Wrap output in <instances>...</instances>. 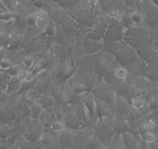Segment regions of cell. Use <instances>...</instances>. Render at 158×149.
I'll list each match as a JSON object with an SVG mask.
<instances>
[{"mask_svg":"<svg viewBox=\"0 0 158 149\" xmlns=\"http://www.w3.org/2000/svg\"><path fill=\"white\" fill-rule=\"evenodd\" d=\"M73 139H75V131L68 129H63L58 135V143L61 149H71L73 146Z\"/></svg>","mask_w":158,"mask_h":149,"instance_id":"obj_10","label":"cell"},{"mask_svg":"<svg viewBox=\"0 0 158 149\" xmlns=\"http://www.w3.org/2000/svg\"><path fill=\"white\" fill-rule=\"evenodd\" d=\"M87 2H88V5L90 6V8L94 9V8L99 3V0H87Z\"/></svg>","mask_w":158,"mask_h":149,"instance_id":"obj_29","label":"cell"},{"mask_svg":"<svg viewBox=\"0 0 158 149\" xmlns=\"http://www.w3.org/2000/svg\"><path fill=\"white\" fill-rule=\"evenodd\" d=\"M43 112L42 106L40 105L39 102H34L30 107V116L34 120H39L41 113Z\"/></svg>","mask_w":158,"mask_h":149,"instance_id":"obj_21","label":"cell"},{"mask_svg":"<svg viewBox=\"0 0 158 149\" xmlns=\"http://www.w3.org/2000/svg\"><path fill=\"white\" fill-rule=\"evenodd\" d=\"M101 149H114V148H112V147L110 146V145H104V146H103Z\"/></svg>","mask_w":158,"mask_h":149,"instance_id":"obj_31","label":"cell"},{"mask_svg":"<svg viewBox=\"0 0 158 149\" xmlns=\"http://www.w3.org/2000/svg\"><path fill=\"white\" fill-rule=\"evenodd\" d=\"M129 18H130V22H131L133 27L141 26L142 24H143V16H142V14L140 11H138V10L131 11V13L129 14Z\"/></svg>","mask_w":158,"mask_h":149,"instance_id":"obj_17","label":"cell"},{"mask_svg":"<svg viewBox=\"0 0 158 149\" xmlns=\"http://www.w3.org/2000/svg\"><path fill=\"white\" fill-rule=\"evenodd\" d=\"M63 121L66 123V128L73 130V131H78V130H81L87 126L76 115V113H75L71 105L64 106V118H63Z\"/></svg>","mask_w":158,"mask_h":149,"instance_id":"obj_5","label":"cell"},{"mask_svg":"<svg viewBox=\"0 0 158 149\" xmlns=\"http://www.w3.org/2000/svg\"><path fill=\"white\" fill-rule=\"evenodd\" d=\"M146 149H158V140H154V141H148V143H145Z\"/></svg>","mask_w":158,"mask_h":149,"instance_id":"obj_28","label":"cell"},{"mask_svg":"<svg viewBox=\"0 0 158 149\" xmlns=\"http://www.w3.org/2000/svg\"><path fill=\"white\" fill-rule=\"evenodd\" d=\"M11 129H13V123H2V124H0V139H8L9 135L11 133Z\"/></svg>","mask_w":158,"mask_h":149,"instance_id":"obj_23","label":"cell"},{"mask_svg":"<svg viewBox=\"0 0 158 149\" xmlns=\"http://www.w3.org/2000/svg\"><path fill=\"white\" fill-rule=\"evenodd\" d=\"M50 129L53 130V131H56V132H60V131H62L63 129H66V123H64L63 120H54Z\"/></svg>","mask_w":158,"mask_h":149,"instance_id":"obj_25","label":"cell"},{"mask_svg":"<svg viewBox=\"0 0 158 149\" xmlns=\"http://www.w3.org/2000/svg\"><path fill=\"white\" fill-rule=\"evenodd\" d=\"M157 66H158V62H157Z\"/></svg>","mask_w":158,"mask_h":149,"instance_id":"obj_34","label":"cell"},{"mask_svg":"<svg viewBox=\"0 0 158 149\" xmlns=\"http://www.w3.org/2000/svg\"><path fill=\"white\" fill-rule=\"evenodd\" d=\"M112 110L116 118H118V119H125L127 115H128V113L131 110V104L125 98L116 95Z\"/></svg>","mask_w":158,"mask_h":149,"instance_id":"obj_8","label":"cell"},{"mask_svg":"<svg viewBox=\"0 0 158 149\" xmlns=\"http://www.w3.org/2000/svg\"><path fill=\"white\" fill-rule=\"evenodd\" d=\"M20 86H22V80L18 78V76L11 77V79H10L9 84H8V86H7V89H6L7 95H10V94L19 92Z\"/></svg>","mask_w":158,"mask_h":149,"instance_id":"obj_16","label":"cell"},{"mask_svg":"<svg viewBox=\"0 0 158 149\" xmlns=\"http://www.w3.org/2000/svg\"><path fill=\"white\" fill-rule=\"evenodd\" d=\"M102 79L104 80V81H105L109 86L112 87L114 90H115V88L118 86V85H120V84H121V81H122V80H120L118 77L115 76L114 70H111V71H109L107 73H105V75L103 76Z\"/></svg>","mask_w":158,"mask_h":149,"instance_id":"obj_13","label":"cell"},{"mask_svg":"<svg viewBox=\"0 0 158 149\" xmlns=\"http://www.w3.org/2000/svg\"><path fill=\"white\" fill-rule=\"evenodd\" d=\"M152 3H154V6H156V7H158V0H150Z\"/></svg>","mask_w":158,"mask_h":149,"instance_id":"obj_32","label":"cell"},{"mask_svg":"<svg viewBox=\"0 0 158 149\" xmlns=\"http://www.w3.org/2000/svg\"><path fill=\"white\" fill-rule=\"evenodd\" d=\"M54 120H56V118H54L52 110H43V112L41 113L37 121L43 128V130H49Z\"/></svg>","mask_w":158,"mask_h":149,"instance_id":"obj_12","label":"cell"},{"mask_svg":"<svg viewBox=\"0 0 158 149\" xmlns=\"http://www.w3.org/2000/svg\"><path fill=\"white\" fill-rule=\"evenodd\" d=\"M123 36H124V27L122 26L121 23H118L114 19L110 20L103 40L111 41V42H120Z\"/></svg>","mask_w":158,"mask_h":149,"instance_id":"obj_6","label":"cell"},{"mask_svg":"<svg viewBox=\"0 0 158 149\" xmlns=\"http://www.w3.org/2000/svg\"><path fill=\"white\" fill-rule=\"evenodd\" d=\"M143 22L149 25H157L158 24V7H154L152 9H149L146 14V17L143 18Z\"/></svg>","mask_w":158,"mask_h":149,"instance_id":"obj_14","label":"cell"},{"mask_svg":"<svg viewBox=\"0 0 158 149\" xmlns=\"http://www.w3.org/2000/svg\"><path fill=\"white\" fill-rule=\"evenodd\" d=\"M150 131H152V132L154 133V135H155V137L157 138V140H158V122L156 123L155 126H152V129H150Z\"/></svg>","mask_w":158,"mask_h":149,"instance_id":"obj_30","label":"cell"},{"mask_svg":"<svg viewBox=\"0 0 158 149\" xmlns=\"http://www.w3.org/2000/svg\"><path fill=\"white\" fill-rule=\"evenodd\" d=\"M113 56L115 58L116 62L124 67L135 66L141 61L137 51L130 45H125V44H121Z\"/></svg>","mask_w":158,"mask_h":149,"instance_id":"obj_1","label":"cell"},{"mask_svg":"<svg viewBox=\"0 0 158 149\" xmlns=\"http://www.w3.org/2000/svg\"><path fill=\"white\" fill-rule=\"evenodd\" d=\"M79 96H80V99H81L82 104L85 105L86 110H87V112L89 114V118L92 120V122L94 124L98 122L99 119L97 114H96V97L95 95L93 94V92L90 90H85V92H82L81 94H79Z\"/></svg>","mask_w":158,"mask_h":149,"instance_id":"obj_4","label":"cell"},{"mask_svg":"<svg viewBox=\"0 0 158 149\" xmlns=\"http://www.w3.org/2000/svg\"><path fill=\"white\" fill-rule=\"evenodd\" d=\"M130 104H131V106L135 107V109L141 110L147 106V101H146V97L142 96V95H135V97L131 98Z\"/></svg>","mask_w":158,"mask_h":149,"instance_id":"obj_18","label":"cell"},{"mask_svg":"<svg viewBox=\"0 0 158 149\" xmlns=\"http://www.w3.org/2000/svg\"><path fill=\"white\" fill-rule=\"evenodd\" d=\"M92 92L97 99H101L104 103H106L107 105L113 107V104H114V101H115V96H116L115 90L113 89L111 86H109L103 79L97 81L96 86L94 87V89Z\"/></svg>","mask_w":158,"mask_h":149,"instance_id":"obj_2","label":"cell"},{"mask_svg":"<svg viewBox=\"0 0 158 149\" xmlns=\"http://www.w3.org/2000/svg\"><path fill=\"white\" fill-rule=\"evenodd\" d=\"M39 103L43 110H53V107L56 105V101L51 95H41Z\"/></svg>","mask_w":158,"mask_h":149,"instance_id":"obj_15","label":"cell"},{"mask_svg":"<svg viewBox=\"0 0 158 149\" xmlns=\"http://www.w3.org/2000/svg\"><path fill=\"white\" fill-rule=\"evenodd\" d=\"M19 1H26V0H19Z\"/></svg>","mask_w":158,"mask_h":149,"instance_id":"obj_33","label":"cell"},{"mask_svg":"<svg viewBox=\"0 0 158 149\" xmlns=\"http://www.w3.org/2000/svg\"><path fill=\"white\" fill-rule=\"evenodd\" d=\"M11 66H13V61H11L10 59H8V58H6V56H3V58L0 59V69L1 70L7 71Z\"/></svg>","mask_w":158,"mask_h":149,"instance_id":"obj_27","label":"cell"},{"mask_svg":"<svg viewBox=\"0 0 158 149\" xmlns=\"http://www.w3.org/2000/svg\"><path fill=\"white\" fill-rule=\"evenodd\" d=\"M36 18H42V19H46V18H50L49 11L46 9H43V8H37L33 14Z\"/></svg>","mask_w":158,"mask_h":149,"instance_id":"obj_26","label":"cell"},{"mask_svg":"<svg viewBox=\"0 0 158 149\" xmlns=\"http://www.w3.org/2000/svg\"><path fill=\"white\" fill-rule=\"evenodd\" d=\"M122 137L125 149H142V143L138 139V137H135L131 132H123Z\"/></svg>","mask_w":158,"mask_h":149,"instance_id":"obj_11","label":"cell"},{"mask_svg":"<svg viewBox=\"0 0 158 149\" xmlns=\"http://www.w3.org/2000/svg\"><path fill=\"white\" fill-rule=\"evenodd\" d=\"M115 94L118 96H121L125 98L127 101H131L132 97H135V95H139V92L135 88V86L132 85V83H129L127 80L121 81V84L115 88Z\"/></svg>","mask_w":158,"mask_h":149,"instance_id":"obj_9","label":"cell"},{"mask_svg":"<svg viewBox=\"0 0 158 149\" xmlns=\"http://www.w3.org/2000/svg\"><path fill=\"white\" fill-rule=\"evenodd\" d=\"M82 52L85 56H94L102 52L104 49V40L95 41L88 37H84L81 40Z\"/></svg>","mask_w":158,"mask_h":149,"instance_id":"obj_7","label":"cell"},{"mask_svg":"<svg viewBox=\"0 0 158 149\" xmlns=\"http://www.w3.org/2000/svg\"><path fill=\"white\" fill-rule=\"evenodd\" d=\"M115 133V130L103 120H99L94 126V136L102 140L104 145H109Z\"/></svg>","mask_w":158,"mask_h":149,"instance_id":"obj_3","label":"cell"},{"mask_svg":"<svg viewBox=\"0 0 158 149\" xmlns=\"http://www.w3.org/2000/svg\"><path fill=\"white\" fill-rule=\"evenodd\" d=\"M114 73H115V76L118 77L120 80H127L129 77V70L127 67L124 66H121V64H118V66L115 67V69H114Z\"/></svg>","mask_w":158,"mask_h":149,"instance_id":"obj_22","label":"cell"},{"mask_svg":"<svg viewBox=\"0 0 158 149\" xmlns=\"http://www.w3.org/2000/svg\"><path fill=\"white\" fill-rule=\"evenodd\" d=\"M103 146H104V143H103L102 140H99L97 137H95L93 135V136L89 137V139L87 140L85 149H101Z\"/></svg>","mask_w":158,"mask_h":149,"instance_id":"obj_19","label":"cell"},{"mask_svg":"<svg viewBox=\"0 0 158 149\" xmlns=\"http://www.w3.org/2000/svg\"><path fill=\"white\" fill-rule=\"evenodd\" d=\"M147 109H148L149 112L158 111V94H155L152 98L149 99V102L147 103Z\"/></svg>","mask_w":158,"mask_h":149,"instance_id":"obj_24","label":"cell"},{"mask_svg":"<svg viewBox=\"0 0 158 149\" xmlns=\"http://www.w3.org/2000/svg\"><path fill=\"white\" fill-rule=\"evenodd\" d=\"M110 146L114 149H122L124 148V143H123V137H122V133H115L113 136L111 143H109Z\"/></svg>","mask_w":158,"mask_h":149,"instance_id":"obj_20","label":"cell"}]
</instances>
